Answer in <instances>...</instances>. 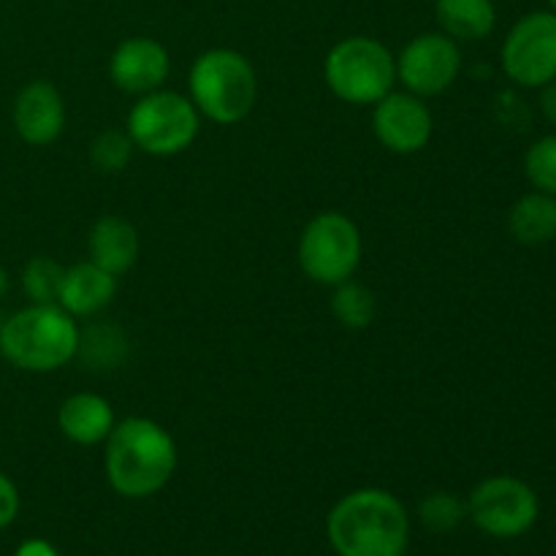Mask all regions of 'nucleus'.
Returning <instances> with one entry per match:
<instances>
[{
    "label": "nucleus",
    "instance_id": "obj_1",
    "mask_svg": "<svg viewBox=\"0 0 556 556\" xmlns=\"http://www.w3.org/2000/svg\"><path fill=\"white\" fill-rule=\"evenodd\" d=\"M177 465V440L152 418L130 416L117 421L103 443L106 481L125 500L155 497L172 483Z\"/></svg>",
    "mask_w": 556,
    "mask_h": 556
},
{
    "label": "nucleus",
    "instance_id": "obj_2",
    "mask_svg": "<svg viewBox=\"0 0 556 556\" xmlns=\"http://www.w3.org/2000/svg\"><path fill=\"white\" fill-rule=\"evenodd\" d=\"M334 556H405L410 548V514L386 489H356L326 516Z\"/></svg>",
    "mask_w": 556,
    "mask_h": 556
},
{
    "label": "nucleus",
    "instance_id": "obj_3",
    "mask_svg": "<svg viewBox=\"0 0 556 556\" xmlns=\"http://www.w3.org/2000/svg\"><path fill=\"white\" fill-rule=\"evenodd\" d=\"M79 337V320L60 304H27L5 315L0 356L20 372L49 375L74 362Z\"/></svg>",
    "mask_w": 556,
    "mask_h": 556
},
{
    "label": "nucleus",
    "instance_id": "obj_4",
    "mask_svg": "<svg viewBox=\"0 0 556 556\" xmlns=\"http://www.w3.org/2000/svg\"><path fill=\"white\" fill-rule=\"evenodd\" d=\"M188 98L201 117L215 125H237L248 119L258 103V76L253 63L237 49H206L190 65Z\"/></svg>",
    "mask_w": 556,
    "mask_h": 556
},
{
    "label": "nucleus",
    "instance_id": "obj_5",
    "mask_svg": "<svg viewBox=\"0 0 556 556\" xmlns=\"http://www.w3.org/2000/svg\"><path fill=\"white\" fill-rule=\"evenodd\" d=\"M324 79L334 98L351 106H375L396 85V58L372 36H348L329 49Z\"/></svg>",
    "mask_w": 556,
    "mask_h": 556
},
{
    "label": "nucleus",
    "instance_id": "obj_6",
    "mask_svg": "<svg viewBox=\"0 0 556 556\" xmlns=\"http://www.w3.org/2000/svg\"><path fill=\"white\" fill-rule=\"evenodd\" d=\"M364 258L362 228L345 212L326 210L309 217L299 233L296 261L299 269L315 286L334 288L351 280Z\"/></svg>",
    "mask_w": 556,
    "mask_h": 556
},
{
    "label": "nucleus",
    "instance_id": "obj_7",
    "mask_svg": "<svg viewBox=\"0 0 556 556\" xmlns=\"http://www.w3.org/2000/svg\"><path fill=\"white\" fill-rule=\"evenodd\" d=\"M201 114L188 96L161 87L136 98L128 112L125 134L136 150L152 157H174L199 139Z\"/></svg>",
    "mask_w": 556,
    "mask_h": 556
},
{
    "label": "nucleus",
    "instance_id": "obj_8",
    "mask_svg": "<svg viewBox=\"0 0 556 556\" xmlns=\"http://www.w3.org/2000/svg\"><path fill=\"white\" fill-rule=\"evenodd\" d=\"M467 519L489 538L514 541L527 535L541 519V500L516 476H489L467 497Z\"/></svg>",
    "mask_w": 556,
    "mask_h": 556
},
{
    "label": "nucleus",
    "instance_id": "obj_9",
    "mask_svg": "<svg viewBox=\"0 0 556 556\" xmlns=\"http://www.w3.org/2000/svg\"><path fill=\"white\" fill-rule=\"evenodd\" d=\"M500 63L514 85L541 90L556 79V14L552 9L530 11L505 36Z\"/></svg>",
    "mask_w": 556,
    "mask_h": 556
},
{
    "label": "nucleus",
    "instance_id": "obj_10",
    "mask_svg": "<svg viewBox=\"0 0 556 556\" xmlns=\"http://www.w3.org/2000/svg\"><path fill=\"white\" fill-rule=\"evenodd\" d=\"M396 58V81L418 98H438L462 74V47L443 30L418 33Z\"/></svg>",
    "mask_w": 556,
    "mask_h": 556
},
{
    "label": "nucleus",
    "instance_id": "obj_11",
    "mask_svg": "<svg viewBox=\"0 0 556 556\" xmlns=\"http://www.w3.org/2000/svg\"><path fill=\"white\" fill-rule=\"evenodd\" d=\"M372 134L394 155H416L432 141L434 117L427 98L391 90L372 106Z\"/></svg>",
    "mask_w": 556,
    "mask_h": 556
},
{
    "label": "nucleus",
    "instance_id": "obj_12",
    "mask_svg": "<svg viewBox=\"0 0 556 556\" xmlns=\"http://www.w3.org/2000/svg\"><path fill=\"white\" fill-rule=\"evenodd\" d=\"M168 74H172L168 49L150 36L123 38L109 58V76L114 87L136 98L161 90Z\"/></svg>",
    "mask_w": 556,
    "mask_h": 556
},
{
    "label": "nucleus",
    "instance_id": "obj_13",
    "mask_svg": "<svg viewBox=\"0 0 556 556\" xmlns=\"http://www.w3.org/2000/svg\"><path fill=\"white\" fill-rule=\"evenodd\" d=\"M16 136L30 147H49L65 130V101L47 79H33L16 92L11 106Z\"/></svg>",
    "mask_w": 556,
    "mask_h": 556
},
{
    "label": "nucleus",
    "instance_id": "obj_14",
    "mask_svg": "<svg viewBox=\"0 0 556 556\" xmlns=\"http://www.w3.org/2000/svg\"><path fill=\"white\" fill-rule=\"evenodd\" d=\"M114 293H117V277L92 261H81V264L65 266L58 304L76 320L96 318L112 304Z\"/></svg>",
    "mask_w": 556,
    "mask_h": 556
},
{
    "label": "nucleus",
    "instance_id": "obj_15",
    "mask_svg": "<svg viewBox=\"0 0 556 556\" xmlns=\"http://www.w3.org/2000/svg\"><path fill=\"white\" fill-rule=\"evenodd\" d=\"M114 424V407L106 396L92 394V391H79L63 400L58 410V429L68 443L74 445H103L112 434Z\"/></svg>",
    "mask_w": 556,
    "mask_h": 556
},
{
    "label": "nucleus",
    "instance_id": "obj_16",
    "mask_svg": "<svg viewBox=\"0 0 556 556\" xmlns=\"http://www.w3.org/2000/svg\"><path fill=\"white\" fill-rule=\"evenodd\" d=\"M90 261L106 269L109 275L119 277L134 269L139 261V231L130 220L119 215H103L92 223L90 237H87Z\"/></svg>",
    "mask_w": 556,
    "mask_h": 556
},
{
    "label": "nucleus",
    "instance_id": "obj_17",
    "mask_svg": "<svg viewBox=\"0 0 556 556\" xmlns=\"http://www.w3.org/2000/svg\"><path fill=\"white\" fill-rule=\"evenodd\" d=\"M434 16L445 36L456 43L483 41L497 25L494 0H434Z\"/></svg>",
    "mask_w": 556,
    "mask_h": 556
},
{
    "label": "nucleus",
    "instance_id": "obj_18",
    "mask_svg": "<svg viewBox=\"0 0 556 556\" xmlns=\"http://www.w3.org/2000/svg\"><path fill=\"white\" fill-rule=\"evenodd\" d=\"M508 231L521 244H546L556 239V195L532 190L508 212Z\"/></svg>",
    "mask_w": 556,
    "mask_h": 556
},
{
    "label": "nucleus",
    "instance_id": "obj_19",
    "mask_svg": "<svg viewBox=\"0 0 556 556\" xmlns=\"http://www.w3.org/2000/svg\"><path fill=\"white\" fill-rule=\"evenodd\" d=\"M331 313L340 320L345 329H367L375 320V313H378V302H375V293L369 291L367 286L351 280L334 286V293H331Z\"/></svg>",
    "mask_w": 556,
    "mask_h": 556
},
{
    "label": "nucleus",
    "instance_id": "obj_20",
    "mask_svg": "<svg viewBox=\"0 0 556 556\" xmlns=\"http://www.w3.org/2000/svg\"><path fill=\"white\" fill-rule=\"evenodd\" d=\"M125 351H128V337L117 326H90L79 337V353L90 367L112 369L119 367Z\"/></svg>",
    "mask_w": 556,
    "mask_h": 556
},
{
    "label": "nucleus",
    "instance_id": "obj_21",
    "mask_svg": "<svg viewBox=\"0 0 556 556\" xmlns=\"http://www.w3.org/2000/svg\"><path fill=\"white\" fill-rule=\"evenodd\" d=\"M65 266L60 261L49 258V255H33L25 266H22V291H25L30 304H58L60 282H63Z\"/></svg>",
    "mask_w": 556,
    "mask_h": 556
},
{
    "label": "nucleus",
    "instance_id": "obj_22",
    "mask_svg": "<svg viewBox=\"0 0 556 556\" xmlns=\"http://www.w3.org/2000/svg\"><path fill=\"white\" fill-rule=\"evenodd\" d=\"M467 519V500L456 497L451 492H432L418 505V521L434 535H448L459 530L462 521Z\"/></svg>",
    "mask_w": 556,
    "mask_h": 556
},
{
    "label": "nucleus",
    "instance_id": "obj_23",
    "mask_svg": "<svg viewBox=\"0 0 556 556\" xmlns=\"http://www.w3.org/2000/svg\"><path fill=\"white\" fill-rule=\"evenodd\" d=\"M525 177L532 190L556 195V134L541 136L527 147Z\"/></svg>",
    "mask_w": 556,
    "mask_h": 556
},
{
    "label": "nucleus",
    "instance_id": "obj_24",
    "mask_svg": "<svg viewBox=\"0 0 556 556\" xmlns=\"http://www.w3.org/2000/svg\"><path fill=\"white\" fill-rule=\"evenodd\" d=\"M134 141L125 130H101L90 141V163L101 174H119L134 157Z\"/></svg>",
    "mask_w": 556,
    "mask_h": 556
},
{
    "label": "nucleus",
    "instance_id": "obj_25",
    "mask_svg": "<svg viewBox=\"0 0 556 556\" xmlns=\"http://www.w3.org/2000/svg\"><path fill=\"white\" fill-rule=\"evenodd\" d=\"M22 508V497H20V489L16 483L11 481L5 472H0V530L11 527L20 516Z\"/></svg>",
    "mask_w": 556,
    "mask_h": 556
},
{
    "label": "nucleus",
    "instance_id": "obj_26",
    "mask_svg": "<svg viewBox=\"0 0 556 556\" xmlns=\"http://www.w3.org/2000/svg\"><path fill=\"white\" fill-rule=\"evenodd\" d=\"M14 556H60V552L43 538H27V541L20 543Z\"/></svg>",
    "mask_w": 556,
    "mask_h": 556
},
{
    "label": "nucleus",
    "instance_id": "obj_27",
    "mask_svg": "<svg viewBox=\"0 0 556 556\" xmlns=\"http://www.w3.org/2000/svg\"><path fill=\"white\" fill-rule=\"evenodd\" d=\"M538 106H541V114L548 119V125H554V128H556V79L541 87V98H538Z\"/></svg>",
    "mask_w": 556,
    "mask_h": 556
},
{
    "label": "nucleus",
    "instance_id": "obj_28",
    "mask_svg": "<svg viewBox=\"0 0 556 556\" xmlns=\"http://www.w3.org/2000/svg\"><path fill=\"white\" fill-rule=\"evenodd\" d=\"M9 291H11V275L3 269V266H0V302L9 296Z\"/></svg>",
    "mask_w": 556,
    "mask_h": 556
},
{
    "label": "nucleus",
    "instance_id": "obj_29",
    "mask_svg": "<svg viewBox=\"0 0 556 556\" xmlns=\"http://www.w3.org/2000/svg\"><path fill=\"white\" fill-rule=\"evenodd\" d=\"M3 326H5V315L0 313V334H3Z\"/></svg>",
    "mask_w": 556,
    "mask_h": 556
},
{
    "label": "nucleus",
    "instance_id": "obj_30",
    "mask_svg": "<svg viewBox=\"0 0 556 556\" xmlns=\"http://www.w3.org/2000/svg\"><path fill=\"white\" fill-rule=\"evenodd\" d=\"M548 9H552L554 14H556V0H548Z\"/></svg>",
    "mask_w": 556,
    "mask_h": 556
}]
</instances>
